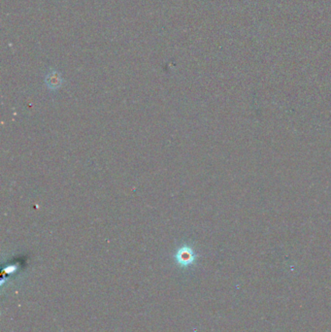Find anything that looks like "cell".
Masks as SVG:
<instances>
[{"label":"cell","mask_w":331,"mask_h":332,"mask_svg":"<svg viewBox=\"0 0 331 332\" xmlns=\"http://www.w3.org/2000/svg\"><path fill=\"white\" fill-rule=\"evenodd\" d=\"M178 262L182 265H189L190 263H192L194 261V255L193 252L189 248H183L178 252L177 255Z\"/></svg>","instance_id":"1"}]
</instances>
